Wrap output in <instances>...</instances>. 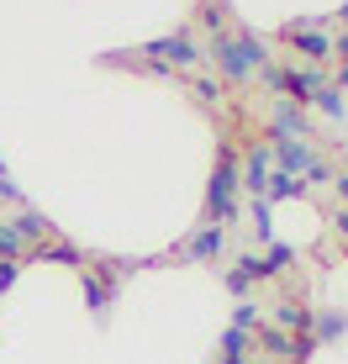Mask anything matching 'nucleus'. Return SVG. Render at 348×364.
<instances>
[{"label":"nucleus","instance_id":"nucleus-13","mask_svg":"<svg viewBox=\"0 0 348 364\" xmlns=\"http://www.w3.org/2000/svg\"><path fill=\"white\" fill-rule=\"evenodd\" d=\"M32 259H43V264H80V248H74V243H53V248H48V243H37L32 248Z\"/></svg>","mask_w":348,"mask_h":364},{"label":"nucleus","instance_id":"nucleus-14","mask_svg":"<svg viewBox=\"0 0 348 364\" xmlns=\"http://www.w3.org/2000/svg\"><path fill=\"white\" fill-rule=\"evenodd\" d=\"M312 106L322 111V117H327V122H343V111H348V100L338 95V90H332V85H322V90L312 95Z\"/></svg>","mask_w":348,"mask_h":364},{"label":"nucleus","instance_id":"nucleus-9","mask_svg":"<svg viewBox=\"0 0 348 364\" xmlns=\"http://www.w3.org/2000/svg\"><path fill=\"white\" fill-rule=\"evenodd\" d=\"M301 196H306V185L295 180V174L269 169V180H264V200H301Z\"/></svg>","mask_w":348,"mask_h":364},{"label":"nucleus","instance_id":"nucleus-7","mask_svg":"<svg viewBox=\"0 0 348 364\" xmlns=\"http://www.w3.org/2000/svg\"><path fill=\"white\" fill-rule=\"evenodd\" d=\"M254 343L264 348L269 359H285V364H295V338L285 333V328H275V322H259V328H254Z\"/></svg>","mask_w":348,"mask_h":364},{"label":"nucleus","instance_id":"nucleus-16","mask_svg":"<svg viewBox=\"0 0 348 364\" xmlns=\"http://www.w3.org/2000/svg\"><path fill=\"white\" fill-rule=\"evenodd\" d=\"M259 322H264V317H259V306H254V301H238V306H232V328H243V333H254V328H259Z\"/></svg>","mask_w":348,"mask_h":364},{"label":"nucleus","instance_id":"nucleus-6","mask_svg":"<svg viewBox=\"0 0 348 364\" xmlns=\"http://www.w3.org/2000/svg\"><path fill=\"white\" fill-rule=\"evenodd\" d=\"M217 69L227 74V80H248V74H254V64H248V53H243L238 37H222L217 32Z\"/></svg>","mask_w":348,"mask_h":364},{"label":"nucleus","instance_id":"nucleus-12","mask_svg":"<svg viewBox=\"0 0 348 364\" xmlns=\"http://www.w3.org/2000/svg\"><path fill=\"white\" fill-rule=\"evenodd\" d=\"M275 132L280 137H306V117L295 100H285V106H275Z\"/></svg>","mask_w":348,"mask_h":364},{"label":"nucleus","instance_id":"nucleus-18","mask_svg":"<svg viewBox=\"0 0 348 364\" xmlns=\"http://www.w3.org/2000/svg\"><path fill=\"white\" fill-rule=\"evenodd\" d=\"M290 259H295V248H290V243H275V248L264 254V264H269V274H280V269H290Z\"/></svg>","mask_w":348,"mask_h":364},{"label":"nucleus","instance_id":"nucleus-29","mask_svg":"<svg viewBox=\"0 0 348 364\" xmlns=\"http://www.w3.org/2000/svg\"><path fill=\"white\" fill-rule=\"evenodd\" d=\"M238 364H264V359H238Z\"/></svg>","mask_w":348,"mask_h":364},{"label":"nucleus","instance_id":"nucleus-28","mask_svg":"<svg viewBox=\"0 0 348 364\" xmlns=\"http://www.w3.org/2000/svg\"><path fill=\"white\" fill-rule=\"evenodd\" d=\"M338 21H348V0H343V11H338Z\"/></svg>","mask_w":348,"mask_h":364},{"label":"nucleus","instance_id":"nucleus-23","mask_svg":"<svg viewBox=\"0 0 348 364\" xmlns=\"http://www.w3.org/2000/svg\"><path fill=\"white\" fill-rule=\"evenodd\" d=\"M201 27H211V32H222V11H217V6H206V11H201Z\"/></svg>","mask_w":348,"mask_h":364},{"label":"nucleus","instance_id":"nucleus-8","mask_svg":"<svg viewBox=\"0 0 348 364\" xmlns=\"http://www.w3.org/2000/svg\"><path fill=\"white\" fill-rule=\"evenodd\" d=\"M348 333V311H312V343H338Z\"/></svg>","mask_w":348,"mask_h":364},{"label":"nucleus","instance_id":"nucleus-15","mask_svg":"<svg viewBox=\"0 0 348 364\" xmlns=\"http://www.w3.org/2000/svg\"><path fill=\"white\" fill-rule=\"evenodd\" d=\"M21 254H27V243L16 237V228H11V222H0V259H21Z\"/></svg>","mask_w":348,"mask_h":364},{"label":"nucleus","instance_id":"nucleus-25","mask_svg":"<svg viewBox=\"0 0 348 364\" xmlns=\"http://www.w3.org/2000/svg\"><path fill=\"white\" fill-rule=\"evenodd\" d=\"M332 58H348V32H338V37H332Z\"/></svg>","mask_w":348,"mask_h":364},{"label":"nucleus","instance_id":"nucleus-19","mask_svg":"<svg viewBox=\"0 0 348 364\" xmlns=\"http://www.w3.org/2000/svg\"><path fill=\"white\" fill-rule=\"evenodd\" d=\"M85 301H90V311H106V301H111V291H106L101 280H95V274L85 280Z\"/></svg>","mask_w":348,"mask_h":364},{"label":"nucleus","instance_id":"nucleus-1","mask_svg":"<svg viewBox=\"0 0 348 364\" xmlns=\"http://www.w3.org/2000/svg\"><path fill=\"white\" fill-rule=\"evenodd\" d=\"M206 206H211V217H217V228L238 217V154H232V148H222V164H217V174H211Z\"/></svg>","mask_w":348,"mask_h":364},{"label":"nucleus","instance_id":"nucleus-27","mask_svg":"<svg viewBox=\"0 0 348 364\" xmlns=\"http://www.w3.org/2000/svg\"><path fill=\"white\" fill-rule=\"evenodd\" d=\"M338 232H343V237H348V206H343V211H338Z\"/></svg>","mask_w":348,"mask_h":364},{"label":"nucleus","instance_id":"nucleus-10","mask_svg":"<svg viewBox=\"0 0 348 364\" xmlns=\"http://www.w3.org/2000/svg\"><path fill=\"white\" fill-rule=\"evenodd\" d=\"M275 328H285V333H312V306L275 301Z\"/></svg>","mask_w":348,"mask_h":364},{"label":"nucleus","instance_id":"nucleus-11","mask_svg":"<svg viewBox=\"0 0 348 364\" xmlns=\"http://www.w3.org/2000/svg\"><path fill=\"white\" fill-rule=\"evenodd\" d=\"M11 228H16V237H21V243H27V248H37V243H43L48 232H53V222H48L43 211H21V217L11 222Z\"/></svg>","mask_w":348,"mask_h":364},{"label":"nucleus","instance_id":"nucleus-26","mask_svg":"<svg viewBox=\"0 0 348 364\" xmlns=\"http://www.w3.org/2000/svg\"><path fill=\"white\" fill-rule=\"evenodd\" d=\"M332 185H338V196L348 200V169H343V174H332Z\"/></svg>","mask_w":348,"mask_h":364},{"label":"nucleus","instance_id":"nucleus-20","mask_svg":"<svg viewBox=\"0 0 348 364\" xmlns=\"http://www.w3.org/2000/svg\"><path fill=\"white\" fill-rule=\"evenodd\" d=\"M16 274H21V264H16V259H0V296H6L11 285H16Z\"/></svg>","mask_w":348,"mask_h":364},{"label":"nucleus","instance_id":"nucleus-22","mask_svg":"<svg viewBox=\"0 0 348 364\" xmlns=\"http://www.w3.org/2000/svg\"><path fill=\"white\" fill-rule=\"evenodd\" d=\"M195 95H201V100H217L222 85H217V80H195Z\"/></svg>","mask_w":348,"mask_h":364},{"label":"nucleus","instance_id":"nucleus-4","mask_svg":"<svg viewBox=\"0 0 348 364\" xmlns=\"http://www.w3.org/2000/svg\"><path fill=\"white\" fill-rule=\"evenodd\" d=\"M143 53H153V64H174V69H190L195 58H201V48L190 43L185 32H174V37H158V43H148Z\"/></svg>","mask_w":348,"mask_h":364},{"label":"nucleus","instance_id":"nucleus-24","mask_svg":"<svg viewBox=\"0 0 348 364\" xmlns=\"http://www.w3.org/2000/svg\"><path fill=\"white\" fill-rule=\"evenodd\" d=\"M327 85H332V90H338V95H343V100H348V64H343V69H338V80H327Z\"/></svg>","mask_w":348,"mask_h":364},{"label":"nucleus","instance_id":"nucleus-17","mask_svg":"<svg viewBox=\"0 0 348 364\" xmlns=\"http://www.w3.org/2000/svg\"><path fill=\"white\" fill-rule=\"evenodd\" d=\"M248 217H254L259 237H264V243H269V200H264V196H254V200H248Z\"/></svg>","mask_w":348,"mask_h":364},{"label":"nucleus","instance_id":"nucleus-2","mask_svg":"<svg viewBox=\"0 0 348 364\" xmlns=\"http://www.w3.org/2000/svg\"><path fill=\"white\" fill-rule=\"evenodd\" d=\"M180 254L190 259V264H206V259H222V254H227V228H217V222L195 228V232H190V237L180 243Z\"/></svg>","mask_w":348,"mask_h":364},{"label":"nucleus","instance_id":"nucleus-5","mask_svg":"<svg viewBox=\"0 0 348 364\" xmlns=\"http://www.w3.org/2000/svg\"><path fill=\"white\" fill-rule=\"evenodd\" d=\"M269 164H275V159H269V143H264V148H248V154H243V164H238V185H248L254 196H264Z\"/></svg>","mask_w":348,"mask_h":364},{"label":"nucleus","instance_id":"nucleus-3","mask_svg":"<svg viewBox=\"0 0 348 364\" xmlns=\"http://www.w3.org/2000/svg\"><path fill=\"white\" fill-rule=\"evenodd\" d=\"M269 159H280V169L295 174V180L317 164V154H312V143H306V137H280V132H275V143H269Z\"/></svg>","mask_w":348,"mask_h":364},{"label":"nucleus","instance_id":"nucleus-21","mask_svg":"<svg viewBox=\"0 0 348 364\" xmlns=\"http://www.w3.org/2000/svg\"><path fill=\"white\" fill-rule=\"evenodd\" d=\"M0 200H21V191H16V180L6 174V164H0Z\"/></svg>","mask_w":348,"mask_h":364}]
</instances>
